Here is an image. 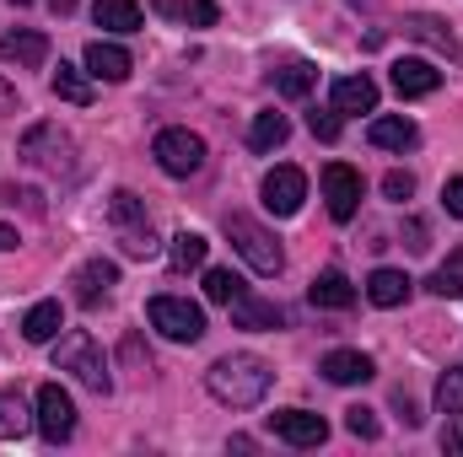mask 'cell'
Instances as JSON below:
<instances>
[{"label": "cell", "mask_w": 463, "mask_h": 457, "mask_svg": "<svg viewBox=\"0 0 463 457\" xmlns=\"http://www.w3.org/2000/svg\"><path fill=\"white\" fill-rule=\"evenodd\" d=\"M16 108H22V103H16V87H11V81L0 76V118H11Z\"/></svg>", "instance_id": "39"}, {"label": "cell", "mask_w": 463, "mask_h": 457, "mask_svg": "<svg viewBox=\"0 0 463 457\" xmlns=\"http://www.w3.org/2000/svg\"><path fill=\"white\" fill-rule=\"evenodd\" d=\"M404 33L420 38V43H431L437 54H448V60H458L463 65V49H458V38H453L448 22H437V16H404Z\"/></svg>", "instance_id": "19"}, {"label": "cell", "mask_w": 463, "mask_h": 457, "mask_svg": "<svg viewBox=\"0 0 463 457\" xmlns=\"http://www.w3.org/2000/svg\"><path fill=\"white\" fill-rule=\"evenodd\" d=\"M286 135H291V124H286V114L264 108V114H253V129H248V145H253V151H275V145H286Z\"/></svg>", "instance_id": "24"}, {"label": "cell", "mask_w": 463, "mask_h": 457, "mask_svg": "<svg viewBox=\"0 0 463 457\" xmlns=\"http://www.w3.org/2000/svg\"><path fill=\"white\" fill-rule=\"evenodd\" d=\"M49 87H54V98H60V103L92 108V81H87V70H76V65H65V60H60V70L49 76Z\"/></svg>", "instance_id": "23"}, {"label": "cell", "mask_w": 463, "mask_h": 457, "mask_svg": "<svg viewBox=\"0 0 463 457\" xmlns=\"http://www.w3.org/2000/svg\"><path fill=\"white\" fill-rule=\"evenodd\" d=\"M269 382H275L269 360H264V355H248V350H242V355H222V360L205 371L211 398L227 404V409H253V404H264Z\"/></svg>", "instance_id": "1"}, {"label": "cell", "mask_w": 463, "mask_h": 457, "mask_svg": "<svg viewBox=\"0 0 463 457\" xmlns=\"http://www.w3.org/2000/svg\"><path fill=\"white\" fill-rule=\"evenodd\" d=\"M307 129H313L324 145H335V140H340V108H313V114H307Z\"/></svg>", "instance_id": "33"}, {"label": "cell", "mask_w": 463, "mask_h": 457, "mask_svg": "<svg viewBox=\"0 0 463 457\" xmlns=\"http://www.w3.org/2000/svg\"><path fill=\"white\" fill-rule=\"evenodd\" d=\"M313 87H318V70H313L307 60H291V65L275 70V92H280V98H307Z\"/></svg>", "instance_id": "25"}, {"label": "cell", "mask_w": 463, "mask_h": 457, "mask_svg": "<svg viewBox=\"0 0 463 457\" xmlns=\"http://www.w3.org/2000/svg\"><path fill=\"white\" fill-rule=\"evenodd\" d=\"M232 323H237V329H253V334H275V329H286V307H275V302L242 291V296L232 302Z\"/></svg>", "instance_id": "11"}, {"label": "cell", "mask_w": 463, "mask_h": 457, "mask_svg": "<svg viewBox=\"0 0 463 457\" xmlns=\"http://www.w3.org/2000/svg\"><path fill=\"white\" fill-rule=\"evenodd\" d=\"M366 135H372L377 151H415V145H420V129H415L410 118H399V114H377Z\"/></svg>", "instance_id": "17"}, {"label": "cell", "mask_w": 463, "mask_h": 457, "mask_svg": "<svg viewBox=\"0 0 463 457\" xmlns=\"http://www.w3.org/2000/svg\"><path fill=\"white\" fill-rule=\"evenodd\" d=\"M118 242H124V253H129V258H151V253H156V231H151V221L118 227Z\"/></svg>", "instance_id": "29"}, {"label": "cell", "mask_w": 463, "mask_h": 457, "mask_svg": "<svg viewBox=\"0 0 463 457\" xmlns=\"http://www.w3.org/2000/svg\"><path fill=\"white\" fill-rule=\"evenodd\" d=\"M388 81H393L399 98H431V92L442 87V70H437L431 60H393Z\"/></svg>", "instance_id": "10"}, {"label": "cell", "mask_w": 463, "mask_h": 457, "mask_svg": "<svg viewBox=\"0 0 463 457\" xmlns=\"http://www.w3.org/2000/svg\"><path fill=\"white\" fill-rule=\"evenodd\" d=\"M404 296H410V275L404 269H372V280H366V302L372 307H404Z\"/></svg>", "instance_id": "20"}, {"label": "cell", "mask_w": 463, "mask_h": 457, "mask_svg": "<svg viewBox=\"0 0 463 457\" xmlns=\"http://www.w3.org/2000/svg\"><path fill=\"white\" fill-rule=\"evenodd\" d=\"M426 291L442 296V302H448V296H463V253H453V264H442V269L426 280Z\"/></svg>", "instance_id": "27"}, {"label": "cell", "mask_w": 463, "mask_h": 457, "mask_svg": "<svg viewBox=\"0 0 463 457\" xmlns=\"http://www.w3.org/2000/svg\"><path fill=\"white\" fill-rule=\"evenodd\" d=\"M216 16H222L216 0H189V5H184V22H194V27H211Z\"/></svg>", "instance_id": "36"}, {"label": "cell", "mask_w": 463, "mask_h": 457, "mask_svg": "<svg viewBox=\"0 0 463 457\" xmlns=\"http://www.w3.org/2000/svg\"><path fill=\"white\" fill-rule=\"evenodd\" d=\"M109 221H114V227H135V221H146V205H140V194L118 189L114 200H109Z\"/></svg>", "instance_id": "31"}, {"label": "cell", "mask_w": 463, "mask_h": 457, "mask_svg": "<svg viewBox=\"0 0 463 457\" xmlns=\"http://www.w3.org/2000/svg\"><path fill=\"white\" fill-rule=\"evenodd\" d=\"M27 431V415H22V398L16 393H0V442H16Z\"/></svg>", "instance_id": "32"}, {"label": "cell", "mask_w": 463, "mask_h": 457, "mask_svg": "<svg viewBox=\"0 0 463 457\" xmlns=\"http://www.w3.org/2000/svg\"><path fill=\"white\" fill-rule=\"evenodd\" d=\"M38 431H43L49 447H60V442L76 436V404H71V393L60 382H43L38 387Z\"/></svg>", "instance_id": "6"}, {"label": "cell", "mask_w": 463, "mask_h": 457, "mask_svg": "<svg viewBox=\"0 0 463 457\" xmlns=\"http://www.w3.org/2000/svg\"><path fill=\"white\" fill-rule=\"evenodd\" d=\"M151 156H156V167H162L167 178H194V173L205 167V140H200L194 129H162V135L151 140Z\"/></svg>", "instance_id": "5"}, {"label": "cell", "mask_w": 463, "mask_h": 457, "mask_svg": "<svg viewBox=\"0 0 463 457\" xmlns=\"http://www.w3.org/2000/svg\"><path fill=\"white\" fill-rule=\"evenodd\" d=\"M383 194H388V200H399V205H404V200H410V194H415V178H410V173H399V167H393V173H388V178H383Z\"/></svg>", "instance_id": "35"}, {"label": "cell", "mask_w": 463, "mask_h": 457, "mask_svg": "<svg viewBox=\"0 0 463 457\" xmlns=\"http://www.w3.org/2000/svg\"><path fill=\"white\" fill-rule=\"evenodd\" d=\"M92 22H98L103 33H140V27H146V16H140L135 0H98V5H92Z\"/></svg>", "instance_id": "21"}, {"label": "cell", "mask_w": 463, "mask_h": 457, "mask_svg": "<svg viewBox=\"0 0 463 457\" xmlns=\"http://www.w3.org/2000/svg\"><path fill=\"white\" fill-rule=\"evenodd\" d=\"M442 205H448V216H458L463 221V178H453V183L442 189Z\"/></svg>", "instance_id": "37"}, {"label": "cell", "mask_w": 463, "mask_h": 457, "mask_svg": "<svg viewBox=\"0 0 463 457\" xmlns=\"http://www.w3.org/2000/svg\"><path fill=\"white\" fill-rule=\"evenodd\" d=\"M16 247V227H0V253H11Z\"/></svg>", "instance_id": "43"}, {"label": "cell", "mask_w": 463, "mask_h": 457, "mask_svg": "<svg viewBox=\"0 0 463 457\" xmlns=\"http://www.w3.org/2000/svg\"><path fill=\"white\" fill-rule=\"evenodd\" d=\"M437 409L453 420V415H463V366H453V371H442V382H437Z\"/></svg>", "instance_id": "28"}, {"label": "cell", "mask_w": 463, "mask_h": 457, "mask_svg": "<svg viewBox=\"0 0 463 457\" xmlns=\"http://www.w3.org/2000/svg\"><path fill=\"white\" fill-rule=\"evenodd\" d=\"M205 296L222 302V307H232V302L242 296V280H237L232 269H205Z\"/></svg>", "instance_id": "30"}, {"label": "cell", "mask_w": 463, "mask_h": 457, "mask_svg": "<svg viewBox=\"0 0 463 457\" xmlns=\"http://www.w3.org/2000/svg\"><path fill=\"white\" fill-rule=\"evenodd\" d=\"M269 431H275L286 447H324V442H329V425H324V415H313V409H275V415H269Z\"/></svg>", "instance_id": "7"}, {"label": "cell", "mask_w": 463, "mask_h": 457, "mask_svg": "<svg viewBox=\"0 0 463 457\" xmlns=\"http://www.w3.org/2000/svg\"><path fill=\"white\" fill-rule=\"evenodd\" d=\"M146 318H151V329H162V334H167L173 344L205 340V312H200L189 296H151Z\"/></svg>", "instance_id": "4"}, {"label": "cell", "mask_w": 463, "mask_h": 457, "mask_svg": "<svg viewBox=\"0 0 463 457\" xmlns=\"http://www.w3.org/2000/svg\"><path fill=\"white\" fill-rule=\"evenodd\" d=\"M393 404H399V420H404V425L415 431V425H420V409H415V398H410V393H399Z\"/></svg>", "instance_id": "38"}, {"label": "cell", "mask_w": 463, "mask_h": 457, "mask_svg": "<svg viewBox=\"0 0 463 457\" xmlns=\"http://www.w3.org/2000/svg\"><path fill=\"white\" fill-rule=\"evenodd\" d=\"M404 237H410V247H415V253H426V247H431V242H426V221H410Z\"/></svg>", "instance_id": "40"}, {"label": "cell", "mask_w": 463, "mask_h": 457, "mask_svg": "<svg viewBox=\"0 0 463 457\" xmlns=\"http://www.w3.org/2000/svg\"><path fill=\"white\" fill-rule=\"evenodd\" d=\"M324 205H329L335 221H350L361 210V173L355 167H345V162H329L324 167Z\"/></svg>", "instance_id": "8"}, {"label": "cell", "mask_w": 463, "mask_h": 457, "mask_svg": "<svg viewBox=\"0 0 463 457\" xmlns=\"http://www.w3.org/2000/svg\"><path fill=\"white\" fill-rule=\"evenodd\" d=\"M54 371H71L81 387H92V393H109L114 387V377H109V360H103V350L98 340L87 334V329H71L65 340L54 344Z\"/></svg>", "instance_id": "2"}, {"label": "cell", "mask_w": 463, "mask_h": 457, "mask_svg": "<svg viewBox=\"0 0 463 457\" xmlns=\"http://www.w3.org/2000/svg\"><path fill=\"white\" fill-rule=\"evenodd\" d=\"M442 447H453V452H463V436H458V431H453V425L442 431Z\"/></svg>", "instance_id": "42"}, {"label": "cell", "mask_w": 463, "mask_h": 457, "mask_svg": "<svg viewBox=\"0 0 463 457\" xmlns=\"http://www.w3.org/2000/svg\"><path fill=\"white\" fill-rule=\"evenodd\" d=\"M318 371H324L335 387H355V382H372V377H377L372 355H361V350H329Z\"/></svg>", "instance_id": "12"}, {"label": "cell", "mask_w": 463, "mask_h": 457, "mask_svg": "<svg viewBox=\"0 0 463 457\" xmlns=\"http://www.w3.org/2000/svg\"><path fill=\"white\" fill-rule=\"evenodd\" d=\"M307 302L324 307V312H345V307H355V285H350V275H340V269H324L307 285Z\"/></svg>", "instance_id": "15"}, {"label": "cell", "mask_w": 463, "mask_h": 457, "mask_svg": "<svg viewBox=\"0 0 463 457\" xmlns=\"http://www.w3.org/2000/svg\"><path fill=\"white\" fill-rule=\"evenodd\" d=\"M43 60H49V38H43V33H5V38H0V65L38 70Z\"/></svg>", "instance_id": "16"}, {"label": "cell", "mask_w": 463, "mask_h": 457, "mask_svg": "<svg viewBox=\"0 0 463 457\" xmlns=\"http://www.w3.org/2000/svg\"><path fill=\"white\" fill-rule=\"evenodd\" d=\"M71 285H76V302H81V307H98V302L118 285V269L109 264V258H87V264L76 269V280H71Z\"/></svg>", "instance_id": "13"}, {"label": "cell", "mask_w": 463, "mask_h": 457, "mask_svg": "<svg viewBox=\"0 0 463 457\" xmlns=\"http://www.w3.org/2000/svg\"><path fill=\"white\" fill-rule=\"evenodd\" d=\"M335 108L340 114H377V81L372 76H340L335 81Z\"/></svg>", "instance_id": "18"}, {"label": "cell", "mask_w": 463, "mask_h": 457, "mask_svg": "<svg viewBox=\"0 0 463 457\" xmlns=\"http://www.w3.org/2000/svg\"><path fill=\"white\" fill-rule=\"evenodd\" d=\"M60 329H65L60 302H38V307H27V318H22V334H27V344H49Z\"/></svg>", "instance_id": "22"}, {"label": "cell", "mask_w": 463, "mask_h": 457, "mask_svg": "<svg viewBox=\"0 0 463 457\" xmlns=\"http://www.w3.org/2000/svg\"><path fill=\"white\" fill-rule=\"evenodd\" d=\"M205 247H211V242H205L200 231H178V237H173V269H200V264H205Z\"/></svg>", "instance_id": "26"}, {"label": "cell", "mask_w": 463, "mask_h": 457, "mask_svg": "<svg viewBox=\"0 0 463 457\" xmlns=\"http://www.w3.org/2000/svg\"><path fill=\"white\" fill-rule=\"evenodd\" d=\"M345 431H350V436H361V442H377V431H383V425H377V415H372V409H361V404H355V409H345Z\"/></svg>", "instance_id": "34"}, {"label": "cell", "mask_w": 463, "mask_h": 457, "mask_svg": "<svg viewBox=\"0 0 463 457\" xmlns=\"http://www.w3.org/2000/svg\"><path fill=\"white\" fill-rule=\"evenodd\" d=\"M129 70H135V60H129L124 43H109V38L87 43V76H98V81H124Z\"/></svg>", "instance_id": "14"}, {"label": "cell", "mask_w": 463, "mask_h": 457, "mask_svg": "<svg viewBox=\"0 0 463 457\" xmlns=\"http://www.w3.org/2000/svg\"><path fill=\"white\" fill-rule=\"evenodd\" d=\"M11 5H33V0H11ZM43 5H54L60 16H71V11H76V0H43Z\"/></svg>", "instance_id": "41"}, {"label": "cell", "mask_w": 463, "mask_h": 457, "mask_svg": "<svg viewBox=\"0 0 463 457\" xmlns=\"http://www.w3.org/2000/svg\"><path fill=\"white\" fill-rule=\"evenodd\" d=\"M227 242L248 258V269H253V275H280V269H286L280 242L259 227L253 216H242V210H232V216H227Z\"/></svg>", "instance_id": "3"}, {"label": "cell", "mask_w": 463, "mask_h": 457, "mask_svg": "<svg viewBox=\"0 0 463 457\" xmlns=\"http://www.w3.org/2000/svg\"><path fill=\"white\" fill-rule=\"evenodd\" d=\"M302 200H307V173L302 167H275L264 178V210L269 216H297Z\"/></svg>", "instance_id": "9"}]
</instances>
